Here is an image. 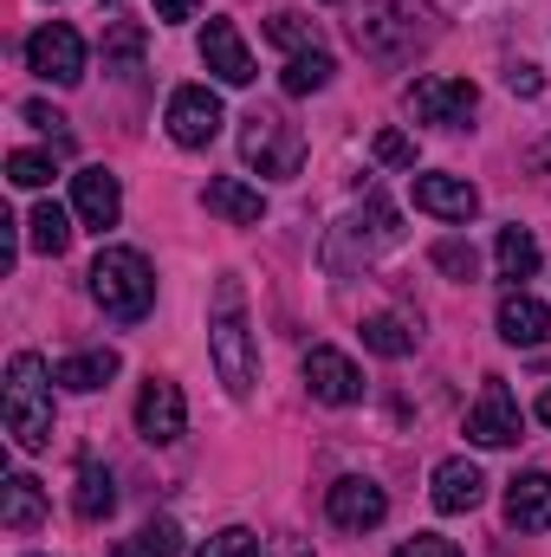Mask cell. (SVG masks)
<instances>
[{"instance_id":"cell-10","label":"cell","mask_w":551,"mask_h":557,"mask_svg":"<svg viewBox=\"0 0 551 557\" xmlns=\"http://www.w3.org/2000/svg\"><path fill=\"white\" fill-rule=\"evenodd\" d=\"M421 13H415V0H364V13H357V46L370 52V59H396L403 46H415V26Z\"/></svg>"},{"instance_id":"cell-22","label":"cell","mask_w":551,"mask_h":557,"mask_svg":"<svg viewBox=\"0 0 551 557\" xmlns=\"http://www.w3.org/2000/svg\"><path fill=\"white\" fill-rule=\"evenodd\" d=\"M0 525H7V532L46 525V486H39L33 473H13V480H7V493H0Z\"/></svg>"},{"instance_id":"cell-24","label":"cell","mask_w":551,"mask_h":557,"mask_svg":"<svg viewBox=\"0 0 551 557\" xmlns=\"http://www.w3.org/2000/svg\"><path fill=\"white\" fill-rule=\"evenodd\" d=\"M493 267L506 285H526V278L539 273V240L526 234V227H500V240H493Z\"/></svg>"},{"instance_id":"cell-18","label":"cell","mask_w":551,"mask_h":557,"mask_svg":"<svg viewBox=\"0 0 551 557\" xmlns=\"http://www.w3.org/2000/svg\"><path fill=\"white\" fill-rule=\"evenodd\" d=\"M415 208L434 221H474L480 214V188L467 175H415Z\"/></svg>"},{"instance_id":"cell-26","label":"cell","mask_w":551,"mask_h":557,"mask_svg":"<svg viewBox=\"0 0 551 557\" xmlns=\"http://www.w3.org/2000/svg\"><path fill=\"white\" fill-rule=\"evenodd\" d=\"M331 52L325 46H311V52H292L285 59V72H279V85H285V98H305V91H325L331 85Z\"/></svg>"},{"instance_id":"cell-34","label":"cell","mask_w":551,"mask_h":557,"mask_svg":"<svg viewBox=\"0 0 551 557\" xmlns=\"http://www.w3.org/2000/svg\"><path fill=\"white\" fill-rule=\"evenodd\" d=\"M20 117H26L33 131H46V137H52V149H59V156L72 149V137H65V117H59L52 104H39V98H33V104H20Z\"/></svg>"},{"instance_id":"cell-25","label":"cell","mask_w":551,"mask_h":557,"mask_svg":"<svg viewBox=\"0 0 551 557\" xmlns=\"http://www.w3.org/2000/svg\"><path fill=\"white\" fill-rule=\"evenodd\" d=\"M26 247H33V253H52V260H59V253L72 247V214H65L59 201H39V208L26 214Z\"/></svg>"},{"instance_id":"cell-16","label":"cell","mask_w":551,"mask_h":557,"mask_svg":"<svg viewBox=\"0 0 551 557\" xmlns=\"http://www.w3.org/2000/svg\"><path fill=\"white\" fill-rule=\"evenodd\" d=\"M428 499H434V512H474L487 499V473L467 454H448L434 467V480H428Z\"/></svg>"},{"instance_id":"cell-12","label":"cell","mask_w":551,"mask_h":557,"mask_svg":"<svg viewBox=\"0 0 551 557\" xmlns=\"http://www.w3.org/2000/svg\"><path fill=\"white\" fill-rule=\"evenodd\" d=\"M305 389H311L325 409H351V403L364 396V370H357L344 350L311 344V350H305Z\"/></svg>"},{"instance_id":"cell-6","label":"cell","mask_w":551,"mask_h":557,"mask_svg":"<svg viewBox=\"0 0 551 557\" xmlns=\"http://www.w3.org/2000/svg\"><path fill=\"white\" fill-rule=\"evenodd\" d=\"M474 104H480V91L467 78H415L403 91V111L415 124H434V131H461L474 117Z\"/></svg>"},{"instance_id":"cell-11","label":"cell","mask_w":551,"mask_h":557,"mask_svg":"<svg viewBox=\"0 0 551 557\" xmlns=\"http://www.w3.org/2000/svg\"><path fill=\"white\" fill-rule=\"evenodd\" d=\"M325 512H331L338 532H377V525L390 519V493H383L377 480H364V473H344V480L325 493Z\"/></svg>"},{"instance_id":"cell-39","label":"cell","mask_w":551,"mask_h":557,"mask_svg":"<svg viewBox=\"0 0 551 557\" xmlns=\"http://www.w3.org/2000/svg\"><path fill=\"white\" fill-rule=\"evenodd\" d=\"M539 421H546V428H551V389H546V396H539Z\"/></svg>"},{"instance_id":"cell-40","label":"cell","mask_w":551,"mask_h":557,"mask_svg":"<svg viewBox=\"0 0 551 557\" xmlns=\"http://www.w3.org/2000/svg\"><path fill=\"white\" fill-rule=\"evenodd\" d=\"M279 557H305V545H292V539H285V545H279Z\"/></svg>"},{"instance_id":"cell-35","label":"cell","mask_w":551,"mask_h":557,"mask_svg":"<svg viewBox=\"0 0 551 557\" xmlns=\"http://www.w3.org/2000/svg\"><path fill=\"white\" fill-rule=\"evenodd\" d=\"M377 162H390V169H415V137L383 131V137H377Z\"/></svg>"},{"instance_id":"cell-32","label":"cell","mask_w":551,"mask_h":557,"mask_svg":"<svg viewBox=\"0 0 551 557\" xmlns=\"http://www.w3.org/2000/svg\"><path fill=\"white\" fill-rule=\"evenodd\" d=\"M143 59V26H111V39H105V72H137Z\"/></svg>"},{"instance_id":"cell-15","label":"cell","mask_w":551,"mask_h":557,"mask_svg":"<svg viewBox=\"0 0 551 557\" xmlns=\"http://www.w3.org/2000/svg\"><path fill=\"white\" fill-rule=\"evenodd\" d=\"M201 65L221 85H254V52H247V39H241L234 20H208L201 26Z\"/></svg>"},{"instance_id":"cell-29","label":"cell","mask_w":551,"mask_h":557,"mask_svg":"<svg viewBox=\"0 0 551 557\" xmlns=\"http://www.w3.org/2000/svg\"><path fill=\"white\" fill-rule=\"evenodd\" d=\"M428 260H434V273H441V278H461V285H474V273H480V253H474L467 240H454V234H448V240H434V247H428Z\"/></svg>"},{"instance_id":"cell-33","label":"cell","mask_w":551,"mask_h":557,"mask_svg":"<svg viewBox=\"0 0 551 557\" xmlns=\"http://www.w3.org/2000/svg\"><path fill=\"white\" fill-rule=\"evenodd\" d=\"M201 557H260V539H254L247 525H228V532H215V539L201 545Z\"/></svg>"},{"instance_id":"cell-8","label":"cell","mask_w":551,"mask_h":557,"mask_svg":"<svg viewBox=\"0 0 551 557\" xmlns=\"http://www.w3.org/2000/svg\"><path fill=\"white\" fill-rule=\"evenodd\" d=\"M26 72H39L46 85H78V78H85V39H78L65 20H46V26L26 39Z\"/></svg>"},{"instance_id":"cell-38","label":"cell","mask_w":551,"mask_h":557,"mask_svg":"<svg viewBox=\"0 0 551 557\" xmlns=\"http://www.w3.org/2000/svg\"><path fill=\"white\" fill-rule=\"evenodd\" d=\"M195 7H201V0H156L162 20H195Z\"/></svg>"},{"instance_id":"cell-3","label":"cell","mask_w":551,"mask_h":557,"mask_svg":"<svg viewBox=\"0 0 551 557\" xmlns=\"http://www.w3.org/2000/svg\"><path fill=\"white\" fill-rule=\"evenodd\" d=\"M85 278H91L98 311L118 318V324H143L149 305H156V273H149V260H143L137 247H105Z\"/></svg>"},{"instance_id":"cell-37","label":"cell","mask_w":551,"mask_h":557,"mask_svg":"<svg viewBox=\"0 0 551 557\" xmlns=\"http://www.w3.org/2000/svg\"><path fill=\"white\" fill-rule=\"evenodd\" d=\"M506 85H513L519 98H539V91H546V78H539V65H513V72H506Z\"/></svg>"},{"instance_id":"cell-19","label":"cell","mask_w":551,"mask_h":557,"mask_svg":"<svg viewBox=\"0 0 551 557\" xmlns=\"http://www.w3.org/2000/svg\"><path fill=\"white\" fill-rule=\"evenodd\" d=\"M506 525L513 532H551V473H513L506 480Z\"/></svg>"},{"instance_id":"cell-36","label":"cell","mask_w":551,"mask_h":557,"mask_svg":"<svg viewBox=\"0 0 551 557\" xmlns=\"http://www.w3.org/2000/svg\"><path fill=\"white\" fill-rule=\"evenodd\" d=\"M396 557H467L454 539H434V532H415L409 545H396Z\"/></svg>"},{"instance_id":"cell-27","label":"cell","mask_w":551,"mask_h":557,"mask_svg":"<svg viewBox=\"0 0 551 557\" xmlns=\"http://www.w3.org/2000/svg\"><path fill=\"white\" fill-rule=\"evenodd\" d=\"M111 557H182V532H175V519H149L143 532L118 539Z\"/></svg>"},{"instance_id":"cell-4","label":"cell","mask_w":551,"mask_h":557,"mask_svg":"<svg viewBox=\"0 0 551 557\" xmlns=\"http://www.w3.org/2000/svg\"><path fill=\"white\" fill-rule=\"evenodd\" d=\"M403 240V221H396V208L383 201V195H364V208L351 214V221H338V234H331V247H325V260L344 273V267H370L383 247H396Z\"/></svg>"},{"instance_id":"cell-31","label":"cell","mask_w":551,"mask_h":557,"mask_svg":"<svg viewBox=\"0 0 551 557\" xmlns=\"http://www.w3.org/2000/svg\"><path fill=\"white\" fill-rule=\"evenodd\" d=\"M267 39L285 46V52H311V46H318V26H311L305 13H273V20H267Z\"/></svg>"},{"instance_id":"cell-30","label":"cell","mask_w":551,"mask_h":557,"mask_svg":"<svg viewBox=\"0 0 551 557\" xmlns=\"http://www.w3.org/2000/svg\"><path fill=\"white\" fill-rule=\"evenodd\" d=\"M59 175V156H46V149H13L7 156V182L13 188H46Z\"/></svg>"},{"instance_id":"cell-17","label":"cell","mask_w":551,"mask_h":557,"mask_svg":"<svg viewBox=\"0 0 551 557\" xmlns=\"http://www.w3.org/2000/svg\"><path fill=\"white\" fill-rule=\"evenodd\" d=\"M493 324H500V337L513 344V350H539L551 337V311L526 292V285H513L506 298H500V311H493Z\"/></svg>"},{"instance_id":"cell-13","label":"cell","mask_w":551,"mask_h":557,"mask_svg":"<svg viewBox=\"0 0 551 557\" xmlns=\"http://www.w3.org/2000/svg\"><path fill=\"white\" fill-rule=\"evenodd\" d=\"M137 434L149 447H169V441L188 434V403H182V389L169 376H149L137 389Z\"/></svg>"},{"instance_id":"cell-21","label":"cell","mask_w":551,"mask_h":557,"mask_svg":"<svg viewBox=\"0 0 551 557\" xmlns=\"http://www.w3.org/2000/svg\"><path fill=\"white\" fill-rule=\"evenodd\" d=\"M111 376H118V350H72V357L52 363V383L72 389V396H91V389H105Z\"/></svg>"},{"instance_id":"cell-20","label":"cell","mask_w":551,"mask_h":557,"mask_svg":"<svg viewBox=\"0 0 551 557\" xmlns=\"http://www.w3.org/2000/svg\"><path fill=\"white\" fill-rule=\"evenodd\" d=\"M201 208L221 214V221H234V227H260V221H267V195L247 188L241 175H215V182L201 188Z\"/></svg>"},{"instance_id":"cell-2","label":"cell","mask_w":551,"mask_h":557,"mask_svg":"<svg viewBox=\"0 0 551 557\" xmlns=\"http://www.w3.org/2000/svg\"><path fill=\"white\" fill-rule=\"evenodd\" d=\"M0 421H7V434H13V447H20V454L52 447V370H46L33 350H20V357L7 363Z\"/></svg>"},{"instance_id":"cell-9","label":"cell","mask_w":551,"mask_h":557,"mask_svg":"<svg viewBox=\"0 0 551 557\" xmlns=\"http://www.w3.org/2000/svg\"><path fill=\"white\" fill-rule=\"evenodd\" d=\"M162 124H169V137L182 143V149H208V143L221 137L228 111H221V98H215L208 85H182V91H169Z\"/></svg>"},{"instance_id":"cell-41","label":"cell","mask_w":551,"mask_h":557,"mask_svg":"<svg viewBox=\"0 0 551 557\" xmlns=\"http://www.w3.org/2000/svg\"><path fill=\"white\" fill-rule=\"evenodd\" d=\"M111 7H118V0H111Z\"/></svg>"},{"instance_id":"cell-7","label":"cell","mask_w":551,"mask_h":557,"mask_svg":"<svg viewBox=\"0 0 551 557\" xmlns=\"http://www.w3.org/2000/svg\"><path fill=\"white\" fill-rule=\"evenodd\" d=\"M519 434H526L519 396L506 389V376H487V383H480V403L467 409V441H474V447H513Z\"/></svg>"},{"instance_id":"cell-28","label":"cell","mask_w":551,"mask_h":557,"mask_svg":"<svg viewBox=\"0 0 551 557\" xmlns=\"http://www.w3.org/2000/svg\"><path fill=\"white\" fill-rule=\"evenodd\" d=\"M364 350H377V357H409L415 350V324L409 318H396V311L364 318Z\"/></svg>"},{"instance_id":"cell-1","label":"cell","mask_w":551,"mask_h":557,"mask_svg":"<svg viewBox=\"0 0 551 557\" xmlns=\"http://www.w3.org/2000/svg\"><path fill=\"white\" fill-rule=\"evenodd\" d=\"M208 350H215V370H221L228 396H254L260 357H254L247 292H241V278H234V273H221V278H215V311H208Z\"/></svg>"},{"instance_id":"cell-23","label":"cell","mask_w":551,"mask_h":557,"mask_svg":"<svg viewBox=\"0 0 551 557\" xmlns=\"http://www.w3.org/2000/svg\"><path fill=\"white\" fill-rule=\"evenodd\" d=\"M72 506H78V519H85V525H105V519L118 512L111 467H98V460H78V493H72Z\"/></svg>"},{"instance_id":"cell-14","label":"cell","mask_w":551,"mask_h":557,"mask_svg":"<svg viewBox=\"0 0 551 557\" xmlns=\"http://www.w3.org/2000/svg\"><path fill=\"white\" fill-rule=\"evenodd\" d=\"M72 214L91 227V234H105V227H118V214H124V188H118V175L111 169H78L72 175Z\"/></svg>"},{"instance_id":"cell-5","label":"cell","mask_w":551,"mask_h":557,"mask_svg":"<svg viewBox=\"0 0 551 557\" xmlns=\"http://www.w3.org/2000/svg\"><path fill=\"white\" fill-rule=\"evenodd\" d=\"M241 156H247L260 175H298V162H305V137H298L292 117H279V111H254L247 131H241Z\"/></svg>"}]
</instances>
